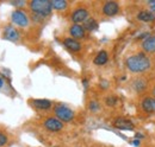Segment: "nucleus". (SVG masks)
Instances as JSON below:
<instances>
[{
    "label": "nucleus",
    "instance_id": "nucleus-1",
    "mask_svg": "<svg viewBox=\"0 0 155 147\" xmlns=\"http://www.w3.org/2000/svg\"><path fill=\"white\" fill-rule=\"evenodd\" d=\"M125 65L133 73H142V71H146L147 69H149L150 61L146 55L137 54V55L130 56L129 58H127Z\"/></svg>",
    "mask_w": 155,
    "mask_h": 147
},
{
    "label": "nucleus",
    "instance_id": "nucleus-2",
    "mask_svg": "<svg viewBox=\"0 0 155 147\" xmlns=\"http://www.w3.org/2000/svg\"><path fill=\"white\" fill-rule=\"evenodd\" d=\"M30 8L36 14L41 17H45L51 13L53 5L50 0H32L30 1Z\"/></svg>",
    "mask_w": 155,
    "mask_h": 147
},
{
    "label": "nucleus",
    "instance_id": "nucleus-3",
    "mask_svg": "<svg viewBox=\"0 0 155 147\" xmlns=\"http://www.w3.org/2000/svg\"><path fill=\"white\" fill-rule=\"evenodd\" d=\"M54 113H55L56 117L60 121H64V122H68V121L73 120V117H74L73 110L71 109V108H68V107H66V106H63V105L55 106Z\"/></svg>",
    "mask_w": 155,
    "mask_h": 147
},
{
    "label": "nucleus",
    "instance_id": "nucleus-4",
    "mask_svg": "<svg viewBox=\"0 0 155 147\" xmlns=\"http://www.w3.org/2000/svg\"><path fill=\"white\" fill-rule=\"evenodd\" d=\"M44 127L50 132H58L63 128V124L58 117H48L44 121Z\"/></svg>",
    "mask_w": 155,
    "mask_h": 147
},
{
    "label": "nucleus",
    "instance_id": "nucleus-5",
    "mask_svg": "<svg viewBox=\"0 0 155 147\" xmlns=\"http://www.w3.org/2000/svg\"><path fill=\"white\" fill-rule=\"evenodd\" d=\"M118 11H119V5L117 4L116 1H107L103 6V12L107 17L115 16V14L118 13Z\"/></svg>",
    "mask_w": 155,
    "mask_h": 147
},
{
    "label": "nucleus",
    "instance_id": "nucleus-6",
    "mask_svg": "<svg viewBox=\"0 0 155 147\" xmlns=\"http://www.w3.org/2000/svg\"><path fill=\"white\" fill-rule=\"evenodd\" d=\"M87 19H88V12L85 8H78L72 14V21L74 24H79L80 25V23L86 21Z\"/></svg>",
    "mask_w": 155,
    "mask_h": 147
},
{
    "label": "nucleus",
    "instance_id": "nucleus-7",
    "mask_svg": "<svg viewBox=\"0 0 155 147\" xmlns=\"http://www.w3.org/2000/svg\"><path fill=\"white\" fill-rule=\"evenodd\" d=\"M12 21L19 26H28V24H29L28 16L21 11H15L12 13Z\"/></svg>",
    "mask_w": 155,
    "mask_h": 147
},
{
    "label": "nucleus",
    "instance_id": "nucleus-8",
    "mask_svg": "<svg viewBox=\"0 0 155 147\" xmlns=\"http://www.w3.org/2000/svg\"><path fill=\"white\" fill-rule=\"evenodd\" d=\"M114 126L117 129H120V130H133L134 129V124L130 121V120H127V119H117L114 122Z\"/></svg>",
    "mask_w": 155,
    "mask_h": 147
},
{
    "label": "nucleus",
    "instance_id": "nucleus-9",
    "mask_svg": "<svg viewBox=\"0 0 155 147\" xmlns=\"http://www.w3.org/2000/svg\"><path fill=\"white\" fill-rule=\"evenodd\" d=\"M69 32H71V36L74 39H81L85 37V29H84V26H81L79 24L72 25L69 29Z\"/></svg>",
    "mask_w": 155,
    "mask_h": 147
},
{
    "label": "nucleus",
    "instance_id": "nucleus-10",
    "mask_svg": "<svg viewBox=\"0 0 155 147\" xmlns=\"http://www.w3.org/2000/svg\"><path fill=\"white\" fill-rule=\"evenodd\" d=\"M63 44H64V46L68 50H71L73 52H78V51L81 50V44L78 42L77 39H74V38H67V39H64Z\"/></svg>",
    "mask_w": 155,
    "mask_h": 147
},
{
    "label": "nucleus",
    "instance_id": "nucleus-11",
    "mask_svg": "<svg viewBox=\"0 0 155 147\" xmlns=\"http://www.w3.org/2000/svg\"><path fill=\"white\" fill-rule=\"evenodd\" d=\"M4 36H5L6 39H8V40H11V42H17V40L19 39V33H18V31H17L15 27H12V26H7V27L5 29Z\"/></svg>",
    "mask_w": 155,
    "mask_h": 147
},
{
    "label": "nucleus",
    "instance_id": "nucleus-12",
    "mask_svg": "<svg viewBox=\"0 0 155 147\" xmlns=\"http://www.w3.org/2000/svg\"><path fill=\"white\" fill-rule=\"evenodd\" d=\"M142 109L146 113L155 111V99L154 97H146L142 101Z\"/></svg>",
    "mask_w": 155,
    "mask_h": 147
},
{
    "label": "nucleus",
    "instance_id": "nucleus-13",
    "mask_svg": "<svg viewBox=\"0 0 155 147\" xmlns=\"http://www.w3.org/2000/svg\"><path fill=\"white\" fill-rule=\"evenodd\" d=\"M142 48L146 52H155V36L148 37L142 43Z\"/></svg>",
    "mask_w": 155,
    "mask_h": 147
},
{
    "label": "nucleus",
    "instance_id": "nucleus-14",
    "mask_svg": "<svg viewBox=\"0 0 155 147\" xmlns=\"http://www.w3.org/2000/svg\"><path fill=\"white\" fill-rule=\"evenodd\" d=\"M32 105L38 109H49L51 107V102L45 99H36L32 100Z\"/></svg>",
    "mask_w": 155,
    "mask_h": 147
},
{
    "label": "nucleus",
    "instance_id": "nucleus-15",
    "mask_svg": "<svg viewBox=\"0 0 155 147\" xmlns=\"http://www.w3.org/2000/svg\"><path fill=\"white\" fill-rule=\"evenodd\" d=\"M107 59H109L107 52H106V51H100V52L96 56V58H94L93 62H94L96 65H104V64L107 63Z\"/></svg>",
    "mask_w": 155,
    "mask_h": 147
},
{
    "label": "nucleus",
    "instance_id": "nucleus-16",
    "mask_svg": "<svg viewBox=\"0 0 155 147\" xmlns=\"http://www.w3.org/2000/svg\"><path fill=\"white\" fill-rule=\"evenodd\" d=\"M137 18H138V20H141V21L148 23V21H153L155 19V16L150 11H141L137 14Z\"/></svg>",
    "mask_w": 155,
    "mask_h": 147
},
{
    "label": "nucleus",
    "instance_id": "nucleus-17",
    "mask_svg": "<svg viewBox=\"0 0 155 147\" xmlns=\"http://www.w3.org/2000/svg\"><path fill=\"white\" fill-rule=\"evenodd\" d=\"M84 29L87 30V31H94V30H97L98 29L97 20L93 18H88L85 21V24H84Z\"/></svg>",
    "mask_w": 155,
    "mask_h": 147
},
{
    "label": "nucleus",
    "instance_id": "nucleus-18",
    "mask_svg": "<svg viewBox=\"0 0 155 147\" xmlns=\"http://www.w3.org/2000/svg\"><path fill=\"white\" fill-rule=\"evenodd\" d=\"M51 5H53L54 10L61 11V10H66L67 8L68 2L66 0H51Z\"/></svg>",
    "mask_w": 155,
    "mask_h": 147
},
{
    "label": "nucleus",
    "instance_id": "nucleus-19",
    "mask_svg": "<svg viewBox=\"0 0 155 147\" xmlns=\"http://www.w3.org/2000/svg\"><path fill=\"white\" fill-rule=\"evenodd\" d=\"M146 81L144 80H142V78H137L135 82H134V87H135V89L137 92H141V90H143L144 88H146Z\"/></svg>",
    "mask_w": 155,
    "mask_h": 147
},
{
    "label": "nucleus",
    "instance_id": "nucleus-20",
    "mask_svg": "<svg viewBox=\"0 0 155 147\" xmlns=\"http://www.w3.org/2000/svg\"><path fill=\"white\" fill-rule=\"evenodd\" d=\"M7 144V136L2 133H0V147L5 146Z\"/></svg>",
    "mask_w": 155,
    "mask_h": 147
},
{
    "label": "nucleus",
    "instance_id": "nucleus-21",
    "mask_svg": "<svg viewBox=\"0 0 155 147\" xmlns=\"http://www.w3.org/2000/svg\"><path fill=\"white\" fill-rule=\"evenodd\" d=\"M116 103H117L116 97L112 96V97H107V99H106V105H107V106H115Z\"/></svg>",
    "mask_w": 155,
    "mask_h": 147
},
{
    "label": "nucleus",
    "instance_id": "nucleus-22",
    "mask_svg": "<svg viewBox=\"0 0 155 147\" xmlns=\"http://www.w3.org/2000/svg\"><path fill=\"white\" fill-rule=\"evenodd\" d=\"M148 5H149V7H150V12L155 16V0L148 1Z\"/></svg>",
    "mask_w": 155,
    "mask_h": 147
},
{
    "label": "nucleus",
    "instance_id": "nucleus-23",
    "mask_svg": "<svg viewBox=\"0 0 155 147\" xmlns=\"http://www.w3.org/2000/svg\"><path fill=\"white\" fill-rule=\"evenodd\" d=\"M97 108H98L97 102H94V101H93V102H91V103H90V109L91 110H96Z\"/></svg>",
    "mask_w": 155,
    "mask_h": 147
},
{
    "label": "nucleus",
    "instance_id": "nucleus-24",
    "mask_svg": "<svg viewBox=\"0 0 155 147\" xmlns=\"http://www.w3.org/2000/svg\"><path fill=\"white\" fill-rule=\"evenodd\" d=\"M11 4L15 6H23L25 5V1H11Z\"/></svg>",
    "mask_w": 155,
    "mask_h": 147
},
{
    "label": "nucleus",
    "instance_id": "nucleus-25",
    "mask_svg": "<svg viewBox=\"0 0 155 147\" xmlns=\"http://www.w3.org/2000/svg\"><path fill=\"white\" fill-rule=\"evenodd\" d=\"M134 145H136V146H138V145H140V142H138V140H134Z\"/></svg>",
    "mask_w": 155,
    "mask_h": 147
},
{
    "label": "nucleus",
    "instance_id": "nucleus-26",
    "mask_svg": "<svg viewBox=\"0 0 155 147\" xmlns=\"http://www.w3.org/2000/svg\"><path fill=\"white\" fill-rule=\"evenodd\" d=\"M2 84H4V82H2V80H1V78H0V88H1V87H2Z\"/></svg>",
    "mask_w": 155,
    "mask_h": 147
},
{
    "label": "nucleus",
    "instance_id": "nucleus-27",
    "mask_svg": "<svg viewBox=\"0 0 155 147\" xmlns=\"http://www.w3.org/2000/svg\"><path fill=\"white\" fill-rule=\"evenodd\" d=\"M153 95H154V96H155V88H154V89H153Z\"/></svg>",
    "mask_w": 155,
    "mask_h": 147
}]
</instances>
